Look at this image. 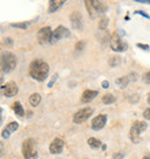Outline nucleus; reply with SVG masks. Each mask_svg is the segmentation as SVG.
I'll return each mask as SVG.
<instances>
[{
  "instance_id": "obj_1",
  "label": "nucleus",
  "mask_w": 150,
  "mask_h": 159,
  "mask_svg": "<svg viewBox=\"0 0 150 159\" xmlns=\"http://www.w3.org/2000/svg\"><path fill=\"white\" fill-rule=\"evenodd\" d=\"M49 65L42 59H35L30 62L29 74L34 80L38 82H43L46 80V77L49 76Z\"/></svg>"
},
{
  "instance_id": "obj_2",
  "label": "nucleus",
  "mask_w": 150,
  "mask_h": 159,
  "mask_svg": "<svg viewBox=\"0 0 150 159\" xmlns=\"http://www.w3.org/2000/svg\"><path fill=\"white\" fill-rule=\"evenodd\" d=\"M84 5H86V8H87L89 15L91 16V19H95L96 16L104 14L105 12L109 9L104 2L96 1V0H90V1L86 0L84 1Z\"/></svg>"
},
{
  "instance_id": "obj_3",
  "label": "nucleus",
  "mask_w": 150,
  "mask_h": 159,
  "mask_svg": "<svg viewBox=\"0 0 150 159\" xmlns=\"http://www.w3.org/2000/svg\"><path fill=\"white\" fill-rule=\"evenodd\" d=\"M16 67V57L14 53L6 51L1 53V70L2 73H10Z\"/></svg>"
},
{
  "instance_id": "obj_4",
  "label": "nucleus",
  "mask_w": 150,
  "mask_h": 159,
  "mask_svg": "<svg viewBox=\"0 0 150 159\" xmlns=\"http://www.w3.org/2000/svg\"><path fill=\"white\" fill-rule=\"evenodd\" d=\"M37 145L34 138H27L22 143V156L24 159L37 158Z\"/></svg>"
},
{
  "instance_id": "obj_5",
  "label": "nucleus",
  "mask_w": 150,
  "mask_h": 159,
  "mask_svg": "<svg viewBox=\"0 0 150 159\" xmlns=\"http://www.w3.org/2000/svg\"><path fill=\"white\" fill-rule=\"evenodd\" d=\"M148 127L147 122L144 121H135L129 130V138L133 143H140L141 142V134Z\"/></svg>"
},
{
  "instance_id": "obj_6",
  "label": "nucleus",
  "mask_w": 150,
  "mask_h": 159,
  "mask_svg": "<svg viewBox=\"0 0 150 159\" xmlns=\"http://www.w3.org/2000/svg\"><path fill=\"white\" fill-rule=\"evenodd\" d=\"M121 35L124 34H120V32H114L113 36L110 39V45H111V49H112L114 52H125L127 51L128 49V44L126 43V40H124Z\"/></svg>"
},
{
  "instance_id": "obj_7",
  "label": "nucleus",
  "mask_w": 150,
  "mask_h": 159,
  "mask_svg": "<svg viewBox=\"0 0 150 159\" xmlns=\"http://www.w3.org/2000/svg\"><path fill=\"white\" fill-rule=\"evenodd\" d=\"M94 113V108L92 107H83L81 110H79L76 113L74 114L73 116V122L76 123V125H80L82 122L87 121L89 119V116H91V114Z\"/></svg>"
},
{
  "instance_id": "obj_8",
  "label": "nucleus",
  "mask_w": 150,
  "mask_h": 159,
  "mask_svg": "<svg viewBox=\"0 0 150 159\" xmlns=\"http://www.w3.org/2000/svg\"><path fill=\"white\" fill-rule=\"evenodd\" d=\"M70 37V31L68 30L66 27L64 25H58L52 32V37H51V44L57 43L58 40H61L64 38H68Z\"/></svg>"
},
{
  "instance_id": "obj_9",
  "label": "nucleus",
  "mask_w": 150,
  "mask_h": 159,
  "mask_svg": "<svg viewBox=\"0 0 150 159\" xmlns=\"http://www.w3.org/2000/svg\"><path fill=\"white\" fill-rule=\"evenodd\" d=\"M52 32L50 27H44L37 34V40L40 45H45L47 43L51 42V37H52Z\"/></svg>"
},
{
  "instance_id": "obj_10",
  "label": "nucleus",
  "mask_w": 150,
  "mask_h": 159,
  "mask_svg": "<svg viewBox=\"0 0 150 159\" xmlns=\"http://www.w3.org/2000/svg\"><path fill=\"white\" fill-rule=\"evenodd\" d=\"M1 90L4 92V96H5V97L12 98V97H14V96L17 95L19 88H17V85H16V83H15L14 81H9V82H7L5 85L1 87Z\"/></svg>"
},
{
  "instance_id": "obj_11",
  "label": "nucleus",
  "mask_w": 150,
  "mask_h": 159,
  "mask_svg": "<svg viewBox=\"0 0 150 159\" xmlns=\"http://www.w3.org/2000/svg\"><path fill=\"white\" fill-rule=\"evenodd\" d=\"M107 122V115L105 114H99L97 116H95L92 120H91V128L94 130H100L105 127Z\"/></svg>"
},
{
  "instance_id": "obj_12",
  "label": "nucleus",
  "mask_w": 150,
  "mask_h": 159,
  "mask_svg": "<svg viewBox=\"0 0 150 159\" xmlns=\"http://www.w3.org/2000/svg\"><path fill=\"white\" fill-rule=\"evenodd\" d=\"M64 141L59 138V137H56L54 140H53L51 144H50V146H49V151L51 155H59L61 153L62 151V149H64Z\"/></svg>"
},
{
  "instance_id": "obj_13",
  "label": "nucleus",
  "mask_w": 150,
  "mask_h": 159,
  "mask_svg": "<svg viewBox=\"0 0 150 159\" xmlns=\"http://www.w3.org/2000/svg\"><path fill=\"white\" fill-rule=\"evenodd\" d=\"M69 19H70V22H72V25H73L74 29H82L83 19H82V15L79 12H73L69 15Z\"/></svg>"
},
{
  "instance_id": "obj_14",
  "label": "nucleus",
  "mask_w": 150,
  "mask_h": 159,
  "mask_svg": "<svg viewBox=\"0 0 150 159\" xmlns=\"http://www.w3.org/2000/svg\"><path fill=\"white\" fill-rule=\"evenodd\" d=\"M97 96H98L97 90H90V89H87V90L83 91L82 96H81V103H83V104H88L91 100H94Z\"/></svg>"
},
{
  "instance_id": "obj_15",
  "label": "nucleus",
  "mask_w": 150,
  "mask_h": 159,
  "mask_svg": "<svg viewBox=\"0 0 150 159\" xmlns=\"http://www.w3.org/2000/svg\"><path fill=\"white\" fill-rule=\"evenodd\" d=\"M65 1L64 0H52L49 2V14H52L54 12H57L59 8H61L64 6Z\"/></svg>"
},
{
  "instance_id": "obj_16",
  "label": "nucleus",
  "mask_w": 150,
  "mask_h": 159,
  "mask_svg": "<svg viewBox=\"0 0 150 159\" xmlns=\"http://www.w3.org/2000/svg\"><path fill=\"white\" fill-rule=\"evenodd\" d=\"M40 100H42V96H40L39 93H37V92L30 95L29 103L32 107H37V106L39 105V103H40Z\"/></svg>"
},
{
  "instance_id": "obj_17",
  "label": "nucleus",
  "mask_w": 150,
  "mask_h": 159,
  "mask_svg": "<svg viewBox=\"0 0 150 159\" xmlns=\"http://www.w3.org/2000/svg\"><path fill=\"white\" fill-rule=\"evenodd\" d=\"M12 108H13V111H14L17 116H20V118L24 116V108H23L22 104L20 102H15L13 106H12Z\"/></svg>"
},
{
  "instance_id": "obj_18",
  "label": "nucleus",
  "mask_w": 150,
  "mask_h": 159,
  "mask_svg": "<svg viewBox=\"0 0 150 159\" xmlns=\"http://www.w3.org/2000/svg\"><path fill=\"white\" fill-rule=\"evenodd\" d=\"M129 81H130V80H129L128 76H121V77L116 80V84L119 85L120 89H126L128 83H129Z\"/></svg>"
},
{
  "instance_id": "obj_19",
  "label": "nucleus",
  "mask_w": 150,
  "mask_h": 159,
  "mask_svg": "<svg viewBox=\"0 0 150 159\" xmlns=\"http://www.w3.org/2000/svg\"><path fill=\"white\" fill-rule=\"evenodd\" d=\"M116 97L113 96L112 93H105L104 96L102 97V102L104 103L105 105H110V104H113V103H116Z\"/></svg>"
},
{
  "instance_id": "obj_20",
  "label": "nucleus",
  "mask_w": 150,
  "mask_h": 159,
  "mask_svg": "<svg viewBox=\"0 0 150 159\" xmlns=\"http://www.w3.org/2000/svg\"><path fill=\"white\" fill-rule=\"evenodd\" d=\"M87 142H88V144H89L92 149H98V148L102 146V142H100L99 140H97V138H95V137H90V138H88Z\"/></svg>"
},
{
  "instance_id": "obj_21",
  "label": "nucleus",
  "mask_w": 150,
  "mask_h": 159,
  "mask_svg": "<svg viewBox=\"0 0 150 159\" xmlns=\"http://www.w3.org/2000/svg\"><path fill=\"white\" fill-rule=\"evenodd\" d=\"M107 25H109V17L103 16V17L99 20V22H98V28H99L100 30H105V29L107 28Z\"/></svg>"
},
{
  "instance_id": "obj_22",
  "label": "nucleus",
  "mask_w": 150,
  "mask_h": 159,
  "mask_svg": "<svg viewBox=\"0 0 150 159\" xmlns=\"http://www.w3.org/2000/svg\"><path fill=\"white\" fill-rule=\"evenodd\" d=\"M109 63H110L111 67H116V66H118V65L121 63V58H120L119 55H113V57L110 58Z\"/></svg>"
},
{
  "instance_id": "obj_23",
  "label": "nucleus",
  "mask_w": 150,
  "mask_h": 159,
  "mask_svg": "<svg viewBox=\"0 0 150 159\" xmlns=\"http://www.w3.org/2000/svg\"><path fill=\"white\" fill-rule=\"evenodd\" d=\"M6 128L12 133V131H15V130H17V128H19V123L16 121H13L10 122V123H8V126L6 127Z\"/></svg>"
},
{
  "instance_id": "obj_24",
  "label": "nucleus",
  "mask_w": 150,
  "mask_h": 159,
  "mask_svg": "<svg viewBox=\"0 0 150 159\" xmlns=\"http://www.w3.org/2000/svg\"><path fill=\"white\" fill-rule=\"evenodd\" d=\"M28 24L29 23H12L10 24V27H13V28H20V29H27V27H28Z\"/></svg>"
},
{
  "instance_id": "obj_25",
  "label": "nucleus",
  "mask_w": 150,
  "mask_h": 159,
  "mask_svg": "<svg viewBox=\"0 0 150 159\" xmlns=\"http://www.w3.org/2000/svg\"><path fill=\"white\" fill-rule=\"evenodd\" d=\"M84 47H86V42L84 40H80L75 44V50L76 51H82Z\"/></svg>"
},
{
  "instance_id": "obj_26",
  "label": "nucleus",
  "mask_w": 150,
  "mask_h": 159,
  "mask_svg": "<svg viewBox=\"0 0 150 159\" xmlns=\"http://www.w3.org/2000/svg\"><path fill=\"white\" fill-rule=\"evenodd\" d=\"M142 81L144 83L150 84V70H148L147 73H144L142 76Z\"/></svg>"
},
{
  "instance_id": "obj_27",
  "label": "nucleus",
  "mask_w": 150,
  "mask_h": 159,
  "mask_svg": "<svg viewBox=\"0 0 150 159\" xmlns=\"http://www.w3.org/2000/svg\"><path fill=\"white\" fill-rule=\"evenodd\" d=\"M57 78H58V73H56V74L53 75L52 80H51V81L49 82V84H47V87H49V88H52L53 84L56 83V81H57Z\"/></svg>"
},
{
  "instance_id": "obj_28",
  "label": "nucleus",
  "mask_w": 150,
  "mask_h": 159,
  "mask_svg": "<svg viewBox=\"0 0 150 159\" xmlns=\"http://www.w3.org/2000/svg\"><path fill=\"white\" fill-rule=\"evenodd\" d=\"M1 136L7 140V138H9V136H10V131H9L7 128H5L2 130V133H1Z\"/></svg>"
},
{
  "instance_id": "obj_29",
  "label": "nucleus",
  "mask_w": 150,
  "mask_h": 159,
  "mask_svg": "<svg viewBox=\"0 0 150 159\" xmlns=\"http://www.w3.org/2000/svg\"><path fill=\"white\" fill-rule=\"evenodd\" d=\"M142 115L146 120H150V107H148L147 110H144V112H143Z\"/></svg>"
},
{
  "instance_id": "obj_30",
  "label": "nucleus",
  "mask_w": 150,
  "mask_h": 159,
  "mask_svg": "<svg viewBox=\"0 0 150 159\" xmlns=\"http://www.w3.org/2000/svg\"><path fill=\"white\" fill-rule=\"evenodd\" d=\"M134 14H139V15H141V16H143V17H146V19L150 20V15H148L147 13H144L143 10H135Z\"/></svg>"
},
{
  "instance_id": "obj_31",
  "label": "nucleus",
  "mask_w": 150,
  "mask_h": 159,
  "mask_svg": "<svg viewBox=\"0 0 150 159\" xmlns=\"http://www.w3.org/2000/svg\"><path fill=\"white\" fill-rule=\"evenodd\" d=\"M125 157V153L124 152H117V153H114L112 156L113 159H122Z\"/></svg>"
},
{
  "instance_id": "obj_32",
  "label": "nucleus",
  "mask_w": 150,
  "mask_h": 159,
  "mask_svg": "<svg viewBox=\"0 0 150 159\" xmlns=\"http://www.w3.org/2000/svg\"><path fill=\"white\" fill-rule=\"evenodd\" d=\"M4 44L6 46H12L13 45V39L10 37H7V38H5V42H4Z\"/></svg>"
},
{
  "instance_id": "obj_33",
  "label": "nucleus",
  "mask_w": 150,
  "mask_h": 159,
  "mask_svg": "<svg viewBox=\"0 0 150 159\" xmlns=\"http://www.w3.org/2000/svg\"><path fill=\"white\" fill-rule=\"evenodd\" d=\"M136 46H137V47H140V49H142V50H144V51L149 50V45H147V44H141V43H139Z\"/></svg>"
},
{
  "instance_id": "obj_34",
  "label": "nucleus",
  "mask_w": 150,
  "mask_h": 159,
  "mask_svg": "<svg viewBox=\"0 0 150 159\" xmlns=\"http://www.w3.org/2000/svg\"><path fill=\"white\" fill-rule=\"evenodd\" d=\"M102 87H103L104 89H107V88L110 87V83H109V81H106V80H105V81H103V82H102Z\"/></svg>"
},
{
  "instance_id": "obj_35",
  "label": "nucleus",
  "mask_w": 150,
  "mask_h": 159,
  "mask_svg": "<svg viewBox=\"0 0 150 159\" xmlns=\"http://www.w3.org/2000/svg\"><path fill=\"white\" fill-rule=\"evenodd\" d=\"M136 2H141V4H149L150 5V0H135Z\"/></svg>"
},
{
  "instance_id": "obj_36",
  "label": "nucleus",
  "mask_w": 150,
  "mask_h": 159,
  "mask_svg": "<svg viewBox=\"0 0 150 159\" xmlns=\"http://www.w3.org/2000/svg\"><path fill=\"white\" fill-rule=\"evenodd\" d=\"M139 100V96L137 95H135V97H133V98L130 99V102H137Z\"/></svg>"
},
{
  "instance_id": "obj_37",
  "label": "nucleus",
  "mask_w": 150,
  "mask_h": 159,
  "mask_svg": "<svg viewBox=\"0 0 150 159\" xmlns=\"http://www.w3.org/2000/svg\"><path fill=\"white\" fill-rule=\"evenodd\" d=\"M147 102H148V104L150 105V92H149V95H148V98H147Z\"/></svg>"
},
{
  "instance_id": "obj_38",
  "label": "nucleus",
  "mask_w": 150,
  "mask_h": 159,
  "mask_svg": "<svg viewBox=\"0 0 150 159\" xmlns=\"http://www.w3.org/2000/svg\"><path fill=\"white\" fill-rule=\"evenodd\" d=\"M102 150H103V151H105V150H106V145H105V144H103V145H102Z\"/></svg>"
},
{
  "instance_id": "obj_39",
  "label": "nucleus",
  "mask_w": 150,
  "mask_h": 159,
  "mask_svg": "<svg viewBox=\"0 0 150 159\" xmlns=\"http://www.w3.org/2000/svg\"><path fill=\"white\" fill-rule=\"evenodd\" d=\"M142 159H150V157H148V156H146V157H143Z\"/></svg>"
}]
</instances>
